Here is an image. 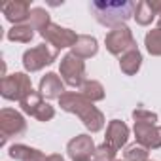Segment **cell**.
<instances>
[{"instance_id":"cell-20","label":"cell","mask_w":161,"mask_h":161,"mask_svg":"<svg viewBox=\"0 0 161 161\" xmlns=\"http://www.w3.org/2000/svg\"><path fill=\"white\" fill-rule=\"evenodd\" d=\"M80 93H82L86 99H89L91 103H97V101L104 99V87H103L101 82H97V80H87V82L80 87Z\"/></svg>"},{"instance_id":"cell-19","label":"cell","mask_w":161,"mask_h":161,"mask_svg":"<svg viewBox=\"0 0 161 161\" xmlns=\"http://www.w3.org/2000/svg\"><path fill=\"white\" fill-rule=\"evenodd\" d=\"M29 25H31L34 31L44 32V31L51 25L49 14H47L44 8H32V10H31V15H29Z\"/></svg>"},{"instance_id":"cell-30","label":"cell","mask_w":161,"mask_h":161,"mask_svg":"<svg viewBox=\"0 0 161 161\" xmlns=\"http://www.w3.org/2000/svg\"><path fill=\"white\" fill-rule=\"evenodd\" d=\"M87 161H91V159H87Z\"/></svg>"},{"instance_id":"cell-24","label":"cell","mask_w":161,"mask_h":161,"mask_svg":"<svg viewBox=\"0 0 161 161\" xmlns=\"http://www.w3.org/2000/svg\"><path fill=\"white\" fill-rule=\"evenodd\" d=\"M133 119H135V123H152V125H157V114L152 112V110H146V108L133 110Z\"/></svg>"},{"instance_id":"cell-31","label":"cell","mask_w":161,"mask_h":161,"mask_svg":"<svg viewBox=\"0 0 161 161\" xmlns=\"http://www.w3.org/2000/svg\"><path fill=\"white\" fill-rule=\"evenodd\" d=\"M148 161H150V159H148Z\"/></svg>"},{"instance_id":"cell-26","label":"cell","mask_w":161,"mask_h":161,"mask_svg":"<svg viewBox=\"0 0 161 161\" xmlns=\"http://www.w3.org/2000/svg\"><path fill=\"white\" fill-rule=\"evenodd\" d=\"M152 10L155 12V15H161V0H148Z\"/></svg>"},{"instance_id":"cell-21","label":"cell","mask_w":161,"mask_h":161,"mask_svg":"<svg viewBox=\"0 0 161 161\" xmlns=\"http://www.w3.org/2000/svg\"><path fill=\"white\" fill-rule=\"evenodd\" d=\"M135 19H136V23L142 25V27L150 25V23L155 19V12L152 10V6H150L148 0H140V2H136V8H135Z\"/></svg>"},{"instance_id":"cell-7","label":"cell","mask_w":161,"mask_h":161,"mask_svg":"<svg viewBox=\"0 0 161 161\" xmlns=\"http://www.w3.org/2000/svg\"><path fill=\"white\" fill-rule=\"evenodd\" d=\"M0 131H2L0 146H4L10 136L23 135L27 131V121H25V118L17 110H14V108H2V110H0Z\"/></svg>"},{"instance_id":"cell-1","label":"cell","mask_w":161,"mask_h":161,"mask_svg":"<svg viewBox=\"0 0 161 161\" xmlns=\"http://www.w3.org/2000/svg\"><path fill=\"white\" fill-rule=\"evenodd\" d=\"M59 106L64 112L76 114L91 133H99L104 127V114L80 91H66L59 99Z\"/></svg>"},{"instance_id":"cell-11","label":"cell","mask_w":161,"mask_h":161,"mask_svg":"<svg viewBox=\"0 0 161 161\" xmlns=\"http://www.w3.org/2000/svg\"><path fill=\"white\" fill-rule=\"evenodd\" d=\"M135 138L136 144L146 150H157L161 148V127L152 123H135Z\"/></svg>"},{"instance_id":"cell-16","label":"cell","mask_w":161,"mask_h":161,"mask_svg":"<svg viewBox=\"0 0 161 161\" xmlns=\"http://www.w3.org/2000/svg\"><path fill=\"white\" fill-rule=\"evenodd\" d=\"M8 155L12 159H15V161H47V157L40 150L25 146V144H14V146H10Z\"/></svg>"},{"instance_id":"cell-8","label":"cell","mask_w":161,"mask_h":161,"mask_svg":"<svg viewBox=\"0 0 161 161\" xmlns=\"http://www.w3.org/2000/svg\"><path fill=\"white\" fill-rule=\"evenodd\" d=\"M19 104H21V110L25 114L36 118L38 121H49L55 116V108L51 104H47L44 101V97L40 93H36V91H32L31 95H27Z\"/></svg>"},{"instance_id":"cell-27","label":"cell","mask_w":161,"mask_h":161,"mask_svg":"<svg viewBox=\"0 0 161 161\" xmlns=\"http://www.w3.org/2000/svg\"><path fill=\"white\" fill-rule=\"evenodd\" d=\"M47 161H64V157L59 153H51V155H47Z\"/></svg>"},{"instance_id":"cell-13","label":"cell","mask_w":161,"mask_h":161,"mask_svg":"<svg viewBox=\"0 0 161 161\" xmlns=\"http://www.w3.org/2000/svg\"><path fill=\"white\" fill-rule=\"evenodd\" d=\"M2 14L6 15V19L14 25H21L25 21H29L31 15V2L29 0H14L2 6Z\"/></svg>"},{"instance_id":"cell-18","label":"cell","mask_w":161,"mask_h":161,"mask_svg":"<svg viewBox=\"0 0 161 161\" xmlns=\"http://www.w3.org/2000/svg\"><path fill=\"white\" fill-rule=\"evenodd\" d=\"M34 38V29L29 23H21V25H14L8 31V40L12 42H21V44H29Z\"/></svg>"},{"instance_id":"cell-29","label":"cell","mask_w":161,"mask_h":161,"mask_svg":"<svg viewBox=\"0 0 161 161\" xmlns=\"http://www.w3.org/2000/svg\"><path fill=\"white\" fill-rule=\"evenodd\" d=\"M116 161H121V159H116Z\"/></svg>"},{"instance_id":"cell-14","label":"cell","mask_w":161,"mask_h":161,"mask_svg":"<svg viewBox=\"0 0 161 161\" xmlns=\"http://www.w3.org/2000/svg\"><path fill=\"white\" fill-rule=\"evenodd\" d=\"M38 93L46 99H61L66 91H64V84L61 82V78L55 72H47L42 80H40V89Z\"/></svg>"},{"instance_id":"cell-23","label":"cell","mask_w":161,"mask_h":161,"mask_svg":"<svg viewBox=\"0 0 161 161\" xmlns=\"http://www.w3.org/2000/svg\"><path fill=\"white\" fill-rule=\"evenodd\" d=\"M123 157H125V161H148V150L135 142L125 148Z\"/></svg>"},{"instance_id":"cell-22","label":"cell","mask_w":161,"mask_h":161,"mask_svg":"<svg viewBox=\"0 0 161 161\" xmlns=\"http://www.w3.org/2000/svg\"><path fill=\"white\" fill-rule=\"evenodd\" d=\"M144 46H146V49H148L150 55L159 57L161 55V29L148 31V34L144 38Z\"/></svg>"},{"instance_id":"cell-2","label":"cell","mask_w":161,"mask_h":161,"mask_svg":"<svg viewBox=\"0 0 161 161\" xmlns=\"http://www.w3.org/2000/svg\"><path fill=\"white\" fill-rule=\"evenodd\" d=\"M89 8L101 25L116 29L119 25H125L131 17H135L136 2L133 0H95Z\"/></svg>"},{"instance_id":"cell-3","label":"cell","mask_w":161,"mask_h":161,"mask_svg":"<svg viewBox=\"0 0 161 161\" xmlns=\"http://www.w3.org/2000/svg\"><path fill=\"white\" fill-rule=\"evenodd\" d=\"M32 93V84H31V76L25 72H15L10 76H4L0 82V95L8 101H23L27 95Z\"/></svg>"},{"instance_id":"cell-15","label":"cell","mask_w":161,"mask_h":161,"mask_svg":"<svg viewBox=\"0 0 161 161\" xmlns=\"http://www.w3.org/2000/svg\"><path fill=\"white\" fill-rule=\"evenodd\" d=\"M97 51H99V42H97L95 36L80 34L78 40H76V44L72 46V51L70 53H74L80 59H89V57L97 55Z\"/></svg>"},{"instance_id":"cell-10","label":"cell","mask_w":161,"mask_h":161,"mask_svg":"<svg viewBox=\"0 0 161 161\" xmlns=\"http://www.w3.org/2000/svg\"><path fill=\"white\" fill-rule=\"evenodd\" d=\"M97 146L93 142V136L89 135H78L66 144V153L72 161H87L93 157Z\"/></svg>"},{"instance_id":"cell-5","label":"cell","mask_w":161,"mask_h":161,"mask_svg":"<svg viewBox=\"0 0 161 161\" xmlns=\"http://www.w3.org/2000/svg\"><path fill=\"white\" fill-rule=\"evenodd\" d=\"M104 46L112 55H118V57H121L123 53H127L131 49H136L135 36L127 25H119V27L112 29L104 38Z\"/></svg>"},{"instance_id":"cell-9","label":"cell","mask_w":161,"mask_h":161,"mask_svg":"<svg viewBox=\"0 0 161 161\" xmlns=\"http://www.w3.org/2000/svg\"><path fill=\"white\" fill-rule=\"evenodd\" d=\"M40 36L47 44H51L53 49H57V51L59 49H64V47H70L72 49V46L78 40V34L74 31H70L66 27H61V25H55V23H51L44 32H40Z\"/></svg>"},{"instance_id":"cell-17","label":"cell","mask_w":161,"mask_h":161,"mask_svg":"<svg viewBox=\"0 0 161 161\" xmlns=\"http://www.w3.org/2000/svg\"><path fill=\"white\" fill-rule=\"evenodd\" d=\"M140 64H142V53L138 51V47L131 49V51H127L119 57V68L127 76H135L140 70Z\"/></svg>"},{"instance_id":"cell-12","label":"cell","mask_w":161,"mask_h":161,"mask_svg":"<svg viewBox=\"0 0 161 161\" xmlns=\"http://www.w3.org/2000/svg\"><path fill=\"white\" fill-rule=\"evenodd\" d=\"M129 140V127L119 121V119H112L106 127V136H104V144H108L112 150H119L121 146H125Z\"/></svg>"},{"instance_id":"cell-28","label":"cell","mask_w":161,"mask_h":161,"mask_svg":"<svg viewBox=\"0 0 161 161\" xmlns=\"http://www.w3.org/2000/svg\"><path fill=\"white\" fill-rule=\"evenodd\" d=\"M157 29H161V17H159V21H157Z\"/></svg>"},{"instance_id":"cell-25","label":"cell","mask_w":161,"mask_h":161,"mask_svg":"<svg viewBox=\"0 0 161 161\" xmlns=\"http://www.w3.org/2000/svg\"><path fill=\"white\" fill-rule=\"evenodd\" d=\"M93 161H116V150H112L108 144H101L97 146L95 153H93Z\"/></svg>"},{"instance_id":"cell-4","label":"cell","mask_w":161,"mask_h":161,"mask_svg":"<svg viewBox=\"0 0 161 161\" xmlns=\"http://www.w3.org/2000/svg\"><path fill=\"white\" fill-rule=\"evenodd\" d=\"M59 72L64 80V84L70 87H82L87 80H86V63L84 59L76 57L74 53H66L61 59Z\"/></svg>"},{"instance_id":"cell-6","label":"cell","mask_w":161,"mask_h":161,"mask_svg":"<svg viewBox=\"0 0 161 161\" xmlns=\"http://www.w3.org/2000/svg\"><path fill=\"white\" fill-rule=\"evenodd\" d=\"M57 55H59L57 49H51L49 46L40 44V46L31 47L23 53V66H25L27 72H38L44 66L51 64L57 59Z\"/></svg>"}]
</instances>
